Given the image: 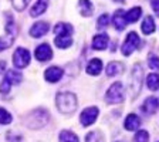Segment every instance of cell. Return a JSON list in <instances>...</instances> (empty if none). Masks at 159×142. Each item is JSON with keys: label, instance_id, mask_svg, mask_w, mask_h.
<instances>
[{"label": "cell", "instance_id": "cell-22", "mask_svg": "<svg viewBox=\"0 0 159 142\" xmlns=\"http://www.w3.org/2000/svg\"><path fill=\"white\" fill-rule=\"evenodd\" d=\"M78 6H80V11H81V14H83L84 17H88L93 14V3L89 2V0H80L78 2Z\"/></svg>", "mask_w": 159, "mask_h": 142}, {"label": "cell", "instance_id": "cell-4", "mask_svg": "<svg viewBox=\"0 0 159 142\" xmlns=\"http://www.w3.org/2000/svg\"><path fill=\"white\" fill-rule=\"evenodd\" d=\"M48 121V114L44 109H36L29 118L26 119V124L29 128H41L44 126Z\"/></svg>", "mask_w": 159, "mask_h": 142}, {"label": "cell", "instance_id": "cell-15", "mask_svg": "<svg viewBox=\"0 0 159 142\" xmlns=\"http://www.w3.org/2000/svg\"><path fill=\"white\" fill-rule=\"evenodd\" d=\"M108 34L102 33V34H97L93 39V48L94 50H105L108 46Z\"/></svg>", "mask_w": 159, "mask_h": 142}, {"label": "cell", "instance_id": "cell-24", "mask_svg": "<svg viewBox=\"0 0 159 142\" xmlns=\"http://www.w3.org/2000/svg\"><path fill=\"white\" fill-rule=\"evenodd\" d=\"M146 84H148V88L152 89V91L159 89V74H149L148 78H146Z\"/></svg>", "mask_w": 159, "mask_h": 142}, {"label": "cell", "instance_id": "cell-8", "mask_svg": "<svg viewBox=\"0 0 159 142\" xmlns=\"http://www.w3.org/2000/svg\"><path fill=\"white\" fill-rule=\"evenodd\" d=\"M98 108L97 107H88L81 112L80 117V121H81V125L83 126H89L91 124H94L97 121V117H98Z\"/></svg>", "mask_w": 159, "mask_h": 142}, {"label": "cell", "instance_id": "cell-14", "mask_svg": "<svg viewBox=\"0 0 159 142\" xmlns=\"http://www.w3.org/2000/svg\"><path fill=\"white\" fill-rule=\"evenodd\" d=\"M48 7V0H37L34 6L30 9V16L31 17H37L41 16Z\"/></svg>", "mask_w": 159, "mask_h": 142}, {"label": "cell", "instance_id": "cell-29", "mask_svg": "<svg viewBox=\"0 0 159 142\" xmlns=\"http://www.w3.org/2000/svg\"><path fill=\"white\" fill-rule=\"evenodd\" d=\"M29 3H30V0H11V4H13V7L17 11H23Z\"/></svg>", "mask_w": 159, "mask_h": 142}, {"label": "cell", "instance_id": "cell-16", "mask_svg": "<svg viewBox=\"0 0 159 142\" xmlns=\"http://www.w3.org/2000/svg\"><path fill=\"white\" fill-rule=\"evenodd\" d=\"M102 70V61L99 58H93L87 64V73L91 74V76H98Z\"/></svg>", "mask_w": 159, "mask_h": 142}, {"label": "cell", "instance_id": "cell-34", "mask_svg": "<svg viewBox=\"0 0 159 142\" xmlns=\"http://www.w3.org/2000/svg\"><path fill=\"white\" fill-rule=\"evenodd\" d=\"M152 9H153V11L159 16V0H152Z\"/></svg>", "mask_w": 159, "mask_h": 142}, {"label": "cell", "instance_id": "cell-13", "mask_svg": "<svg viewBox=\"0 0 159 142\" xmlns=\"http://www.w3.org/2000/svg\"><path fill=\"white\" fill-rule=\"evenodd\" d=\"M112 23H114V26H115V29L116 30H124L126 27V20H125V11L124 10H116L115 13H114V16H112Z\"/></svg>", "mask_w": 159, "mask_h": 142}, {"label": "cell", "instance_id": "cell-36", "mask_svg": "<svg viewBox=\"0 0 159 142\" xmlns=\"http://www.w3.org/2000/svg\"><path fill=\"white\" fill-rule=\"evenodd\" d=\"M115 2H118V3H122L124 0H115Z\"/></svg>", "mask_w": 159, "mask_h": 142}, {"label": "cell", "instance_id": "cell-9", "mask_svg": "<svg viewBox=\"0 0 159 142\" xmlns=\"http://www.w3.org/2000/svg\"><path fill=\"white\" fill-rule=\"evenodd\" d=\"M34 56H36V58L39 60V61H50L51 57H53V51H51L48 44H40L36 48Z\"/></svg>", "mask_w": 159, "mask_h": 142}, {"label": "cell", "instance_id": "cell-3", "mask_svg": "<svg viewBox=\"0 0 159 142\" xmlns=\"http://www.w3.org/2000/svg\"><path fill=\"white\" fill-rule=\"evenodd\" d=\"M125 95H124V85L122 83H114L112 85L109 87V89L107 91V95H105V99L107 103L109 104H119L122 103Z\"/></svg>", "mask_w": 159, "mask_h": 142}, {"label": "cell", "instance_id": "cell-26", "mask_svg": "<svg viewBox=\"0 0 159 142\" xmlns=\"http://www.w3.org/2000/svg\"><path fill=\"white\" fill-rule=\"evenodd\" d=\"M6 78L9 80L11 84H19L20 81L23 80V76H21V73H19V71H7Z\"/></svg>", "mask_w": 159, "mask_h": 142}, {"label": "cell", "instance_id": "cell-33", "mask_svg": "<svg viewBox=\"0 0 159 142\" xmlns=\"http://www.w3.org/2000/svg\"><path fill=\"white\" fill-rule=\"evenodd\" d=\"M108 26V14H102V16L98 19V23H97V27L98 29H104V27Z\"/></svg>", "mask_w": 159, "mask_h": 142}, {"label": "cell", "instance_id": "cell-5", "mask_svg": "<svg viewBox=\"0 0 159 142\" xmlns=\"http://www.w3.org/2000/svg\"><path fill=\"white\" fill-rule=\"evenodd\" d=\"M142 67L136 64L132 68V74H131V83H129V91L132 94V97L138 95L141 91V81H142Z\"/></svg>", "mask_w": 159, "mask_h": 142}, {"label": "cell", "instance_id": "cell-23", "mask_svg": "<svg viewBox=\"0 0 159 142\" xmlns=\"http://www.w3.org/2000/svg\"><path fill=\"white\" fill-rule=\"evenodd\" d=\"M54 43H56V46L58 48H67V47L71 46L73 39H71V36H56Z\"/></svg>", "mask_w": 159, "mask_h": 142}, {"label": "cell", "instance_id": "cell-20", "mask_svg": "<svg viewBox=\"0 0 159 142\" xmlns=\"http://www.w3.org/2000/svg\"><path fill=\"white\" fill-rule=\"evenodd\" d=\"M142 31H143V34H152L153 31H155V21H153V17H151V16H146L145 19H143V21H142Z\"/></svg>", "mask_w": 159, "mask_h": 142}, {"label": "cell", "instance_id": "cell-30", "mask_svg": "<svg viewBox=\"0 0 159 142\" xmlns=\"http://www.w3.org/2000/svg\"><path fill=\"white\" fill-rule=\"evenodd\" d=\"M134 139L135 142H149V134L146 131H138Z\"/></svg>", "mask_w": 159, "mask_h": 142}, {"label": "cell", "instance_id": "cell-17", "mask_svg": "<svg viewBox=\"0 0 159 142\" xmlns=\"http://www.w3.org/2000/svg\"><path fill=\"white\" fill-rule=\"evenodd\" d=\"M125 68L122 63H119V61H112V63H109L108 67H107V76L108 77H114V76H118L121 74Z\"/></svg>", "mask_w": 159, "mask_h": 142}, {"label": "cell", "instance_id": "cell-10", "mask_svg": "<svg viewBox=\"0 0 159 142\" xmlns=\"http://www.w3.org/2000/svg\"><path fill=\"white\" fill-rule=\"evenodd\" d=\"M61 77H63V70L57 66H53V67H50V68H47L46 73H44V78H46L48 83H57Z\"/></svg>", "mask_w": 159, "mask_h": 142}, {"label": "cell", "instance_id": "cell-12", "mask_svg": "<svg viewBox=\"0 0 159 142\" xmlns=\"http://www.w3.org/2000/svg\"><path fill=\"white\" fill-rule=\"evenodd\" d=\"M48 31V24L46 21H39V23L33 24V27L30 29V36L34 39H40Z\"/></svg>", "mask_w": 159, "mask_h": 142}, {"label": "cell", "instance_id": "cell-37", "mask_svg": "<svg viewBox=\"0 0 159 142\" xmlns=\"http://www.w3.org/2000/svg\"><path fill=\"white\" fill-rule=\"evenodd\" d=\"M116 142H121V141H116Z\"/></svg>", "mask_w": 159, "mask_h": 142}, {"label": "cell", "instance_id": "cell-25", "mask_svg": "<svg viewBox=\"0 0 159 142\" xmlns=\"http://www.w3.org/2000/svg\"><path fill=\"white\" fill-rule=\"evenodd\" d=\"M60 142H78V136L74 132H71V131H61Z\"/></svg>", "mask_w": 159, "mask_h": 142}, {"label": "cell", "instance_id": "cell-32", "mask_svg": "<svg viewBox=\"0 0 159 142\" xmlns=\"http://www.w3.org/2000/svg\"><path fill=\"white\" fill-rule=\"evenodd\" d=\"M148 64H149V67L152 70H159V57H156V56H149V58H148Z\"/></svg>", "mask_w": 159, "mask_h": 142}, {"label": "cell", "instance_id": "cell-19", "mask_svg": "<svg viewBox=\"0 0 159 142\" xmlns=\"http://www.w3.org/2000/svg\"><path fill=\"white\" fill-rule=\"evenodd\" d=\"M56 36H71L73 34V27L67 23H58L54 27Z\"/></svg>", "mask_w": 159, "mask_h": 142}, {"label": "cell", "instance_id": "cell-31", "mask_svg": "<svg viewBox=\"0 0 159 142\" xmlns=\"http://www.w3.org/2000/svg\"><path fill=\"white\" fill-rule=\"evenodd\" d=\"M10 88H11V83L4 77V80L2 81V84H0V93L2 94H9Z\"/></svg>", "mask_w": 159, "mask_h": 142}, {"label": "cell", "instance_id": "cell-2", "mask_svg": "<svg viewBox=\"0 0 159 142\" xmlns=\"http://www.w3.org/2000/svg\"><path fill=\"white\" fill-rule=\"evenodd\" d=\"M7 19V23H6V34L3 37H0V51L9 48L14 41V37H16V26H14V21H13V17H10L9 14L6 16Z\"/></svg>", "mask_w": 159, "mask_h": 142}, {"label": "cell", "instance_id": "cell-21", "mask_svg": "<svg viewBox=\"0 0 159 142\" xmlns=\"http://www.w3.org/2000/svg\"><path fill=\"white\" fill-rule=\"evenodd\" d=\"M141 14H142V9H141V7H132L129 11L125 13L126 23H135L136 20L141 17Z\"/></svg>", "mask_w": 159, "mask_h": 142}, {"label": "cell", "instance_id": "cell-1", "mask_svg": "<svg viewBox=\"0 0 159 142\" xmlns=\"http://www.w3.org/2000/svg\"><path fill=\"white\" fill-rule=\"evenodd\" d=\"M56 104L60 112L71 114L77 108V97L71 93H60L57 94Z\"/></svg>", "mask_w": 159, "mask_h": 142}, {"label": "cell", "instance_id": "cell-11", "mask_svg": "<svg viewBox=\"0 0 159 142\" xmlns=\"http://www.w3.org/2000/svg\"><path fill=\"white\" fill-rule=\"evenodd\" d=\"M159 109V99L155 98V97H149V98L145 99V103L142 105V111L148 115H152Z\"/></svg>", "mask_w": 159, "mask_h": 142}, {"label": "cell", "instance_id": "cell-28", "mask_svg": "<svg viewBox=\"0 0 159 142\" xmlns=\"http://www.w3.org/2000/svg\"><path fill=\"white\" fill-rule=\"evenodd\" d=\"M11 119L13 117L10 115L4 108H0V124H3V125H7V124L11 122Z\"/></svg>", "mask_w": 159, "mask_h": 142}, {"label": "cell", "instance_id": "cell-35", "mask_svg": "<svg viewBox=\"0 0 159 142\" xmlns=\"http://www.w3.org/2000/svg\"><path fill=\"white\" fill-rule=\"evenodd\" d=\"M6 68V61H0V73H3Z\"/></svg>", "mask_w": 159, "mask_h": 142}, {"label": "cell", "instance_id": "cell-27", "mask_svg": "<svg viewBox=\"0 0 159 142\" xmlns=\"http://www.w3.org/2000/svg\"><path fill=\"white\" fill-rule=\"evenodd\" d=\"M85 142H104L102 134L99 132V131H93V132L87 134Z\"/></svg>", "mask_w": 159, "mask_h": 142}, {"label": "cell", "instance_id": "cell-7", "mask_svg": "<svg viewBox=\"0 0 159 142\" xmlns=\"http://www.w3.org/2000/svg\"><path fill=\"white\" fill-rule=\"evenodd\" d=\"M13 63L17 68H24L30 63V53L26 48H17L13 54Z\"/></svg>", "mask_w": 159, "mask_h": 142}, {"label": "cell", "instance_id": "cell-18", "mask_svg": "<svg viewBox=\"0 0 159 142\" xmlns=\"http://www.w3.org/2000/svg\"><path fill=\"white\" fill-rule=\"evenodd\" d=\"M124 125H125V128L128 129V131H135V129H138L139 125H141V119H139L135 114H129V115L126 117Z\"/></svg>", "mask_w": 159, "mask_h": 142}, {"label": "cell", "instance_id": "cell-6", "mask_svg": "<svg viewBox=\"0 0 159 142\" xmlns=\"http://www.w3.org/2000/svg\"><path fill=\"white\" fill-rule=\"evenodd\" d=\"M141 44V39L139 36L135 33V31H131V33L126 36L125 41L122 44V54L124 56H129V54H132L136 48L139 47Z\"/></svg>", "mask_w": 159, "mask_h": 142}]
</instances>
